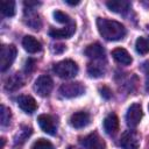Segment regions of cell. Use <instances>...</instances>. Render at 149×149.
<instances>
[{
  "label": "cell",
  "instance_id": "1",
  "mask_svg": "<svg viewBox=\"0 0 149 149\" xmlns=\"http://www.w3.org/2000/svg\"><path fill=\"white\" fill-rule=\"evenodd\" d=\"M97 27L99 34L107 41H119L126 35V28L123 27V24L114 20L98 17Z\"/></svg>",
  "mask_w": 149,
  "mask_h": 149
},
{
  "label": "cell",
  "instance_id": "2",
  "mask_svg": "<svg viewBox=\"0 0 149 149\" xmlns=\"http://www.w3.org/2000/svg\"><path fill=\"white\" fill-rule=\"evenodd\" d=\"M54 72L63 79H70L78 73V65L72 59H64L54 65Z\"/></svg>",
  "mask_w": 149,
  "mask_h": 149
},
{
  "label": "cell",
  "instance_id": "3",
  "mask_svg": "<svg viewBox=\"0 0 149 149\" xmlns=\"http://www.w3.org/2000/svg\"><path fill=\"white\" fill-rule=\"evenodd\" d=\"M16 48L13 44L8 45H2L1 47V52H0V70L3 72L6 71L14 62L16 57Z\"/></svg>",
  "mask_w": 149,
  "mask_h": 149
},
{
  "label": "cell",
  "instance_id": "4",
  "mask_svg": "<svg viewBox=\"0 0 149 149\" xmlns=\"http://www.w3.org/2000/svg\"><path fill=\"white\" fill-rule=\"evenodd\" d=\"M85 92V87L79 81H70V83H64L59 87V93L64 98H76L81 95Z\"/></svg>",
  "mask_w": 149,
  "mask_h": 149
},
{
  "label": "cell",
  "instance_id": "5",
  "mask_svg": "<svg viewBox=\"0 0 149 149\" xmlns=\"http://www.w3.org/2000/svg\"><path fill=\"white\" fill-rule=\"evenodd\" d=\"M142 115H143V112H142V106L141 104L139 102H134L129 106L127 113H126V123L128 127L130 128H135L141 119H142Z\"/></svg>",
  "mask_w": 149,
  "mask_h": 149
},
{
  "label": "cell",
  "instance_id": "6",
  "mask_svg": "<svg viewBox=\"0 0 149 149\" xmlns=\"http://www.w3.org/2000/svg\"><path fill=\"white\" fill-rule=\"evenodd\" d=\"M141 136L136 130H126L120 139V146L123 149H139Z\"/></svg>",
  "mask_w": 149,
  "mask_h": 149
},
{
  "label": "cell",
  "instance_id": "7",
  "mask_svg": "<svg viewBox=\"0 0 149 149\" xmlns=\"http://www.w3.org/2000/svg\"><path fill=\"white\" fill-rule=\"evenodd\" d=\"M52 87H54V83L49 76H40L35 80L34 88L36 93L41 97H48L51 93Z\"/></svg>",
  "mask_w": 149,
  "mask_h": 149
},
{
  "label": "cell",
  "instance_id": "8",
  "mask_svg": "<svg viewBox=\"0 0 149 149\" xmlns=\"http://www.w3.org/2000/svg\"><path fill=\"white\" fill-rule=\"evenodd\" d=\"M85 149H105L106 143L105 141L99 136L98 133H91L87 136H85L81 141Z\"/></svg>",
  "mask_w": 149,
  "mask_h": 149
},
{
  "label": "cell",
  "instance_id": "9",
  "mask_svg": "<svg viewBox=\"0 0 149 149\" xmlns=\"http://www.w3.org/2000/svg\"><path fill=\"white\" fill-rule=\"evenodd\" d=\"M37 122H38V126L40 128L49 134V135H55L56 134V125H55V120L51 115L49 114H41L37 116Z\"/></svg>",
  "mask_w": 149,
  "mask_h": 149
},
{
  "label": "cell",
  "instance_id": "10",
  "mask_svg": "<svg viewBox=\"0 0 149 149\" xmlns=\"http://www.w3.org/2000/svg\"><path fill=\"white\" fill-rule=\"evenodd\" d=\"M91 121V116L87 112H84V111H80V112H76L71 115L70 118V125L73 127V128H84L86 127Z\"/></svg>",
  "mask_w": 149,
  "mask_h": 149
},
{
  "label": "cell",
  "instance_id": "11",
  "mask_svg": "<svg viewBox=\"0 0 149 149\" xmlns=\"http://www.w3.org/2000/svg\"><path fill=\"white\" fill-rule=\"evenodd\" d=\"M17 105L24 113H28V114L34 113L37 108V104L35 99L30 95H20L17 98Z\"/></svg>",
  "mask_w": 149,
  "mask_h": 149
},
{
  "label": "cell",
  "instance_id": "12",
  "mask_svg": "<svg viewBox=\"0 0 149 149\" xmlns=\"http://www.w3.org/2000/svg\"><path fill=\"white\" fill-rule=\"evenodd\" d=\"M22 47L29 54H36V52H38V51L42 50V44L40 43V41H37L31 35H27V36L23 37V40H22Z\"/></svg>",
  "mask_w": 149,
  "mask_h": 149
},
{
  "label": "cell",
  "instance_id": "13",
  "mask_svg": "<svg viewBox=\"0 0 149 149\" xmlns=\"http://www.w3.org/2000/svg\"><path fill=\"white\" fill-rule=\"evenodd\" d=\"M76 30V24L73 22L70 23V26L68 27H64L62 29H56V28H52L49 30V35L54 38H69L73 35Z\"/></svg>",
  "mask_w": 149,
  "mask_h": 149
},
{
  "label": "cell",
  "instance_id": "14",
  "mask_svg": "<svg viewBox=\"0 0 149 149\" xmlns=\"http://www.w3.org/2000/svg\"><path fill=\"white\" fill-rule=\"evenodd\" d=\"M104 129L108 135H114L119 129V119L116 114L109 113L104 119Z\"/></svg>",
  "mask_w": 149,
  "mask_h": 149
},
{
  "label": "cell",
  "instance_id": "15",
  "mask_svg": "<svg viewBox=\"0 0 149 149\" xmlns=\"http://www.w3.org/2000/svg\"><path fill=\"white\" fill-rule=\"evenodd\" d=\"M85 55H86L88 58L99 59V58H102V57H104L105 50H104L102 45H101L99 42H95V43H92V44H90V45L86 47V49H85Z\"/></svg>",
  "mask_w": 149,
  "mask_h": 149
},
{
  "label": "cell",
  "instance_id": "16",
  "mask_svg": "<svg viewBox=\"0 0 149 149\" xmlns=\"http://www.w3.org/2000/svg\"><path fill=\"white\" fill-rule=\"evenodd\" d=\"M112 56L118 63L123 64V65H129L132 63V61H133L132 56L129 55V52L123 48H115L112 51Z\"/></svg>",
  "mask_w": 149,
  "mask_h": 149
},
{
  "label": "cell",
  "instance_id": "17",
  "mask_svg": "<svg viewBox=\"0 0 149 149\" xmlns=\"http://www.w3.org/2000/svg\"><path fill=\"white\" fill-rule=\"evenodd\" d=\"M106 5L109 8V10L115 12V13H120V14L127 12L130 7V3L128 1H125V0H112V1H107Z\"/></svg>",
  "mask_w": 149,
  "mask_h": 149
},
{
  "label": "cell",
  "instance_id": "18",
  "mask_svg": "<svg viewBox=\"0 0 149 149\" xmlns=\"http://www.w3.org/2000/svg\"><path fill=\"white\" fill-rule=\"evenodd\" d=\"M22 85H23V79L19 73H15V74L8 77L5 83V87L8 91H15V90L20 88Z\"/></svg>",
  "mask_w": 149,
  "mask_h": 149
},
{
  "label": "cell",
  "instance_id": "19",
  "mask_svg": "<svg viewBox=\"0 0 149 149\" xmlns=\"http://www.w3.org/2000/svg\"><path fill=\"white\" fill-rule=\"evenodd\" d=\"M136 51L140 55H146L149 52V36H141L135 42Z\"/></svg>",
  "mask_w": 149,
  "mask_h": 149
},
{
  "label": "cell",
  "instance_id": "20",
  "mask_svg": "<svg viewBox=\"0 0 149 149\" xmlns=\"http://www.w3.org/2000/svg\"><path fill=\"white\" fill-rule=\"evenodd\" d=\"M1 13L5 16H14L15 14V2L13 0H2L1 1Z\"/></svg>",
  "mask_w": 149,
  "mask_h": 149
},
{
  "label": "cell",
  "instance_id": "21",
  "mask_svg": "<svg viewBox=\"0 0 149 149\" xmlns=\"http://www.w3.org/2000/svg\"><path fill=\"white\" fill-rule=\"evenodd\" d=\"M87 71L91 77H100L105 73V68L100 63H90L87 66Z\"/></svg>",
  "mask_w": 149,
  "mask_h": 149
},
{
  "label": "cell",
  "instance_id": "22",
  "mask_svg": "<svg viewBox=\"0 0 149 149\" xmlns=\"http://www.w3.org/2000/svg\"><path fill=\"white\" fill-rule=\"evenodd\" d=\"M10 119H12V112L8 107H6L5 105H1V111H0V121H1V126L6 127L10 123Z\"/></svg>",
  "mask_w": 149,
  "mask_h": 149
},
{
  "label": "cell",
  "instance_id": "23",
  "mask_svg": "<svg viewBox=\"0 0 149 149\" xmlns=\"http://www.w3.org/2000/svg\"><path fill=\"white\" fill-rule=\"evenodd\" d=\"M30 134H31V128L28 127V126H23V127L19 130V133L16 134V136H15V143H16V144H17V143H23V142L29 137Z\"/></svg>",
  "mask_w": 149,
  "mask_h": 149
},
{
  "label": "cell",
  "instance_id": "24",
  "mask_svg": "<svg viewBox=\"0 0 149 149\" xmlns=\"http://www.w3.org/2000/svg\"><path fill=\"white\" fill-rule=\"evenodd\" d=\"M31 149H55V147L50 141L45 139H38L31 144Z\"/></svg>",
  "mask_w": 149,
  "mask_h": 149
},
{
  "label": "cell",
  "instance_id": "25",
  "mask_svg": "<svg viewBox=\"0 0 149 149\" xmlns=\"http://www.w3.org/2000/svg\"><path fill=\"white\" fill-rule=\"evenodd\" d=\"M54 17H55V20H56L57 22H59V23H68V22L71 21V20H70V16H69L66 13L62 12V10H55V12H54Z\"/></svg>",
  "mask_w": 149,
  "mask_h": 149
},
{
  "label": "cell",
  "instance_id": "26",
  "mask_svg": "<svg viewBox=\"0 0 149 149\" xmlns=\"http://www.w3.org/2000/svg\"><path fill=\"white\" fill-rule=\"evenodd\" d=\"M141 69L146 74V86H147L146 88L147 91H149V61H146L144 63H142Z\"/></svg>",
  "mask_w": 149,
  "mask_h": 149
},
{
  "label": "cell",
  "instance_id": "27",
  "mask_svg": "<svg viewBox=\"0 0 149 149\" xmlns=\"http://www.w3.org/2000/svg\"><path fill=\"white\" fill-rule=\"evenodd\" d=\"M99 91H100V94H101V97L104 99L108 100V99L112 98V91H111V88L108 86H102V87H100Z\"/></svg>",
  "mask_w": 149,
  "mask_h": 149
},
{
  "label": "cell",
  "instance_id": "28",
  "mask_svg": "<svg viewBox=\"0 0 149 149\" xmlns=\"http://www.w3.org/2000/svg\"><path fill=\"white\" fill-rule=\"evenodd\" d=\"M34 69H35V61L31 59V58H28L27 62H26V66H24L26 72L30 73L31 71H34Z\"/></svg>",
  "mask_w": 149,
  "mask_h": 149
},
{
  "label": "cell",
  "instance_id": "29",
  "mask_svg": "<svg viewBox=\"0 0 149 149\" xmlns=\"http://www.w3.org/2000/svg\"><path fill=\"white\" fill-rule=\"evenodd\" d=\"M64 50H65L64 44H55L54 45V52H56V54H62Z\"/></svg>",
  "mask_w": 149,
  "mask_h": 149
},
{
  "label": "cell",
  "instance_id": "30",
  "mask_svg": "<svg viewBox=\"0 0 149 149\" xmlns=\"http://www.w3.org/2000/svg\"><path fill=\"white\" fill-rule=\"evenodd\" d=\"M66 3H69V5L73 6V5H78V3H79V1H78V0H77V1H69V0H66Z\"/></svg>",
  "mask_w": 149,
  "mask_h": 149
},
{
  "label": "cell",
  "instance_id": "31",
  "mask_svg": "<svg viewBox=\"0 0 149 149\" xmlns=\"http://www.w3.org/2000/svg\"><path fill=\"white\" fill-rule=\"evenodd\" d=\"M3 146H5V139L2 137V139H1V147H0V149H2V148H3Z\"/></svg>",
  "mask_w": 149,
  "mask_h": 149
},
{
  "label": "cell",
  "instance_id": "32",
  "mask_svg": "<svg viewBox=\"0 0 149 149\" xmlns=\"http://www.w3.org/2000/svg\"><path fill=\"white\" fill-rule=\"evenodd\" d=\"M68 149H79V148H77V147H72V146H71V147H69Z\"/></svg>",
  "mask_w": 149,
  "mask_h": 149
},
{
  "label": "cell",
  "instance_id": "33",
  "mask_svg": "<svg viewBox=\"0 0 149 149\" xmlns=\"http://www.w3.org/2000/svg\"><path fill=\"white\" fill-rule=\"evenodd\" d=\"M148 109H149V105H148Z\"/></svg>",
  "mask_w": 149,
  "mask_h": 149
}]
</instances>
